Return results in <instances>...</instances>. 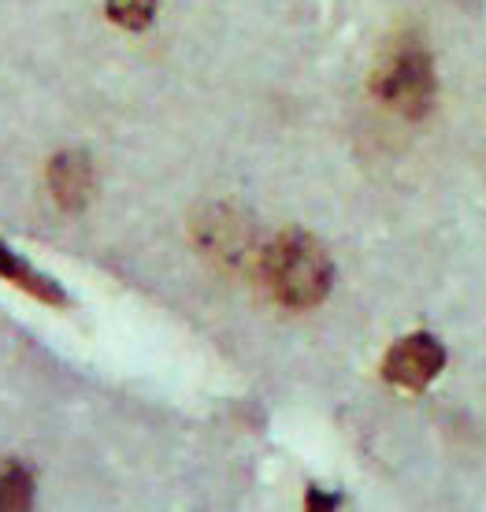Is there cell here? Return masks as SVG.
Listing matches in <instances>:
<instances>
[{
	"label": "cell",
	"instance_id": "cell-1",
	"mask_svg": "<svg viewBox=\"0 0 486 512\" xmlns=\"http://www.w3.org/2000/svg\"><path fill=\"white\" fill-rule=\"evenodd\" d=\"M264 279L286 308H312L331 290L334 268L327 249L312 234L286 231L264 253Z\"/></svg>",
	"mask_w": 486,
	"mask_h": 512
},
{
	"label": "cell",
	"instance_id": "cell-8",
	"mask_svg": "<svg viewBox=\"0 0 486 512\" xmlns=\"http://www.w3.org/2000/svg\"><path fill=\"white\" fill-rule=\"evenodd\" d=\"M338 505H342V498H338V494H327V490H320V487H308L305 512H334Z\"/></svg>",
	"mask_w": 486,
	"mask_h": 512
},
{
	"label": "cell",
	"instance_id": "cell-3",
	"mask_svg": "<svg viewBox=\"0 0 486 512\" xmlns=\"http://www.w3.org/2000/svg\"><path fill=\"white\" fill-rule=\"evenodd\" d=\"M442 368H446V349L435 334L423 331L401 338L383 360V375L394 386H405V390H423Z\"/></svg>",
	"mask_w": 486,
	"mask_h": 512
},
{
	"label": "cell",
	"instance_id": "cell-7",
	"mask_svg": "<svg viewBox=\"0 0 486 512\" xmlns=\"http://www.w3.org/2000/svg\"><path fill=\"white\" fill-rule=\"evenodd\" d=\"M156 0H108V19L127 30H141L153 23Z\"/></svg>",
	"mask_w": 486,
	"mask_h": 512
},
{
	"label": "cell",
	"instance_id": "cell-2",
	"mask_svg": "<svg viewBox=\"0 0 486 512\" xmlns=\"http://www.w3.org/2000/svg\"><path fill=\"white\" fill-rule=\"evenodd\" d=\"M375 93L401 116H423L435 104V64L416 38H401L375 71Z\"/></svg>",
	"mask_w": 486,
	"mask_h": 512
},
{
	"label": "cell",
	"instance_id": "cell-5",
	"mask_svg": "<svg viewBox=\"0 0 486 512\" xmlns=\"http://www.w3.org/2000/svg\"><path fill=\"white\" fill-rule=\"evenodd\" d=\"M0 279L15 282L19 290L34 294L38 301H45V305H64V301H67L64 290H60V282H52L49 275H41L38 268H30L23 256L12 253L4 242H0Z\"/></svg>",
	"mask_w": 486,
	"mask_h": 512
},
{
	"label": "cell",
	"instance_id": "cell-6",
	"mask_svg": "<svg viewBox=\"0 0 486 512\" xmlns=\"http://www.w3.org/2000/svg\"><path fill=\"white\" fill-rule=\"evenodd\" d=\"M34 475L19 461H0V512H30Z\"/></svg>",
	"mask_w": 486,
	"mask_h": 512
},
{
	"label": "cell",
	"instance_id": "cell-4",
	"mask_svg": "<svg viewBox=\"0 0 486 512\" xmlns=\"http://www.w3.org/2000/svg\"><path fill=\"white\" fill-rule=\"evenodd\" d=\"M49 186H52V197H56L60 205L78 212L93 193L90 160H86L82 153H60L49 164Z\"/></svg>",
	"mask_w": 486,
	"mask_h": 512
}]
</instances>
